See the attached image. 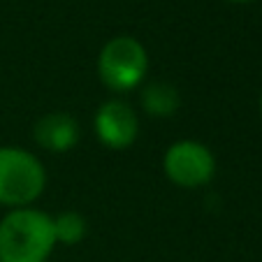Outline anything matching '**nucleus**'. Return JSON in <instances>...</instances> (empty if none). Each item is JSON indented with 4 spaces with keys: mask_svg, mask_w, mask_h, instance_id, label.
Masks as SVG:
<instances>
[{
    "mask_svg": "<svg viewBox=\"0 0 262 262\" xmlns=\"http://www.w3.org/2000/svg\"><path fill=\"white\" fill-rule=\"evenodd\" d=\"M142 109L154 119H169L181 107V93L174 84L167 81H151L142 89Z\"/></svg>",
    "mask_w": 262,
    "mask_h": 262,
    "instance_id": "7",
    "label": "nucleus"
},
{
    "mask_svg": "<svg viewBox=\"0 0 262 262\" xmlns=\"http://www.w3.org/2000/svg\"><path fill=\"white\" fill-rule=\"evenodd\" d=\"M33 139L49 154H68L79 142V123L68 112H49L37 119Z\"/></svg>",
    "mask_w": 262,
    "mask_h": 262,
    "instance_id": "6",
    "label": "nucleus"
},
{
    "mask_svg": "<svg viewBox=\"0 0 262 262\" xmlns=\"http://www.w3.org/2000/svg\"><path fill=\"white\" fill-rule=\"evenodd\" d=\"M260 114H262V95H260Z\"/></svg>",
    "mask_w": 262,
    "mask_h": 262,
    "instance_id": "10",
    "label": "nucleus"
},
{
    "mask_svg": "<svg viewBox=\"0 0 262 262\" xmlns=\"http://www.w3.org/2000/svg\"><path fill=\"white\" fill-rule=\"evenodd\" d=\"M45 186L47 172L37 156L19 146H0V207H30Z\"/></svg>",
    "mask_w": 262,
    "mask_h": 262,
    "instance_id": "2",
    "label": "nucleus"
},
{
    "mask_svg": "<svg viewBox=\"0 0 262 262\" xmlns=\"http://www.w3.org/2000/svg\"><path fill=\"white\" fill-rule=\"evenodd\" d=\"M148 72L146 47L133 35H116L100 49L98 74L112 93L135 91Z\"/></svg>",
    "mask_w": 262,
    "mask_h": 262,
    "instance_id": "3",
    "label": "nucleus"
},
{
    "mask_svg": "<svg viewBox=\"0 0 262 262\" xmlns=\"http://www.w3.org/2000/svg\"><path fill=\"white\" fill-rule=\"evenodd\" d=\"M86 232H89V223L81 213L77 211H63L54 216V234L56 244L63 246H74V244L84 242Z\"/></svg>",
    "mask_w": 262,
    "mask_h": 262,
    "instance_id": "8",
    "label": "nucleus"
},
{
    "mask_svg": "<svg viewBox=\"0 0 262 262\" xmlns=\"http://www.w3.org/2000/svg\"><path fill=\"white\" fill-rule=\"evenodd\" d=\"M93 128L100 144H104L107 148H114V151H123V148L133 146L137 139L139 119L125 100L112 98L98 107Z\"/></svg>",
    "mask_w": 262,
    "mask_h": 262,
    "instance_id": "5",
    "label": "nucleus"
},
{
    "mask_svg": "<svg viewBox=\"0 0 262 262\" xmlns=\"http://www.w3.org/2000/svg\"><path fill=\"white\" fill-rule=\"evenodd\" d=\"M163 172L179 188H202L216 174V158L211 148L195 139H179L163 156Z\"/></svg>",
    "mask_w": 262,
    "mask_h": 262,
    "instance_id": "4",
    "label": "nucleus"
},
{
    "mask_svg": "<svg viewBox=\"0 0 262 262\" xmlns=\"http://www.w3.org/2000/svg\"><path fill=\"white\" fill-rule=\"evenodd\" d=\"M54 248V216L21 207L0 218V262H47Z\"/></svg>",
    "mask_w": 262,
    "mask_h": 262,
    "instance_id": "1",
    "label": "nucleus"
},
{
    "mask_svg": "<svg viewBox=\"0 0 262 262\" xmlns=\"http://www.w3.org/2000/svg\"><path fill=\"white\" fill-rule=\"evenodd\" d=\"M230 3H237V5H246V3H255V0H230Z\"/></svg>",
    "mask_w": 262,
    "mask_h": 262,
    "instance_id": "9",
    "label": "nucleus"
}]
</instances>
